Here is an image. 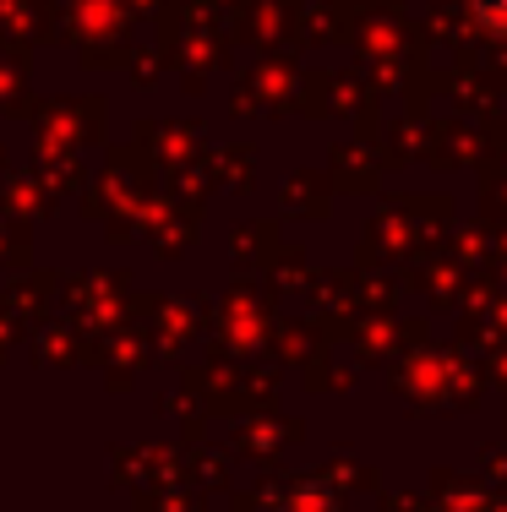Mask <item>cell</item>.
<instances>
[{
  "mask_svg": "<svg viewBox=\"0 0 507 512\" xmlns=\"http://www.w3.org/2000/svg\"><path fill=\"white\" fill-rule=\"evenodd\" d=\"M475 11L491 22V28H507V0H475Z\"/></svg>",
  "mask_w": 507,
  "mask_h": 512,
  "instance_id": "cell-1",
  "label": "cell"
}]
</instances>
